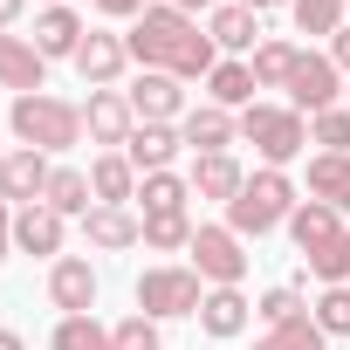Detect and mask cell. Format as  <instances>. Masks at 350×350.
Segmentation results:
<instances>
[{"instance_id":"cell-1","label":"cell","mask_w":350,"mask_h":350,"mask_svg":"<svg viewBox=\"0 0 350 350\" xmlns=\"http://www.w3.org/2000/svg\"><path fill=\"white\" fill-rule=\"evenodd\" d=\"M124 49H131V62H144V69H165V76H213L220 69V49H213V35H200V21L193 14H179V8H144L137 21H131V35H124Z\"/></svg>"},{"instance_id":"cell-2","label":"cell","mask_w":350,"mask_h":350,"mask_svg":"<svg viewBox=\"0 0 350 350\" xmlns=\"http://www.w3.org/2000/svg\"><path fill=\"white\" fill-rule=\"evenodd\" d=\"M8 124H14V137L28 144V151H76L83 144V103H62V96H14V110H8Z\"/></svg>"},{"instance_id":"cell-3","label":"cell","mask_w":350,"mask_h":350,"mask_svg":"<svg viewBox=\"0 0 350 350\" xmlns=\"http://www.w3.org/2000/svg\"><path fill=\"white\" fill-rule=\"evenodd\" d=\"M302 200H295V186H288V172H275V165H261L254 179L241 186V200L227 206V227L247 241H261V234H275V227H288V213H295Z\"/></svg>"},{"instance_id":"cell-4","label":"cell","mask_w":350,"mask_h":350,"mask_svg":"<svg viewBox=\"0 0 350 350\" xmlns=\"http://www.w3.org/2000/svg\"><path fill=\"white\" fill-rule=\"evenodd\" d=\"M241 137L261 151V165H288V158H302V144H309V117L302 110H282V103H247L241 110Z\"/></svg>"},{"instance_id":"cell-5","label":"cell","mask_w":350,"mask_h":350,"mask_svg":"<svg viewBox=\"0 0 350 350\" xmlns=\"http://www.w3.org/2000/svg\"><path fill=\"white\" fill-rule=\"evenodd\" d=\"M200 302H206L200 268H144V275H137V316H151V323H165V316H200Z\"/></svg>"},{"instance_id":"cell-6","label":"cell","mask_w":350,"mask_h":350,"mask_svg":"<svg viewBox=\"0 0 350 350\" xmlns=\"http://www.w3.org/2000/svg\"><path fill=\"white\" fill-rule=\"evenodd\" d=\"M186 254H193L200 282H213V288H241V275H247V254H241V234L234 227H200Z\"/></svg>"},{"instance_id":"cell-7","label":"cell","mask_w":350,"mask_h":350,"mask_svg":"<svg viewBox=\"0 0 350 350\" xmlns=\"http://www.w3.org/2000/svg\"><path fill=\"white\" fill-rule=\"evenodd\" d=\"M83 131H90L103 151H124V137L137 131L131 96H124V90H90V103H83Z\"/></svg>"},{"instance_id":"cell-8","label":"cell","mask_w":350,"mask_h":350,"mask_svg":"<svg viewBox=\"0 0 350 350\" xmlns=\"http://www.w3.org/2000/svg\"><path fill=\"white\" fill-rule=\"evenodd\" d=\"M336 76H343V69H336L329 55H309V49H302V62H295V76H288V110H309V117H316V110H336Z\"/></svg>"},{"instance_id":"cell-9","label":"cell","mask_w":350,"mask_h":350,"mask_svg":"<svg viewBox=\"0 0 350 350\" xmlns=\"http://www.w3.org/2000/svg\"><path fill=\"white\" fill-rule=\"evenodd\" d=\"M49 302H55L62 316H90V309H96V268H90L83 254H55V268H49Z\"/></svg>"},{"instance_id":"cell-10","label":"cell","mask_w":350,"mask_h":350,"mask_svg":"<svg viewBox=\"0 0 350 350\" xmlns=\"http://www.w3.org/2000/svg\"><path fill=\"white\" fill-rule=\"evenodd\" d=\"M124 96H131L137 124H172V117H186V90H179V76H165V69H144Z\"/></svg>"},{"instance_id":"cell-11","label":"cell","mask_w":350,"mask_h":350,"mask_svg":"<svg viewBox=\"0 0 350 350\" xmlns=\"http://www.w3.org/2000/svg\"><path fill=\"white\" fill-rule=\"evenodd\" d=\"M49 151H8V158H0V200H21V206H35L42 193H49Z\"/></svg>"},{"instance_id":"cell-12","label":"cell","mask_w":350,"mask_h":350,"mask_svg":"<svg viewBox=\"0 0 350 350\" xmlns=\"http://www.w3.org/2000/svg\"><path fill=\"white\" fill-rule=\"evenodd\" d=\"M42 76H49V55L21 35H0V90L14 96H42Z\"/></svg>"},{"instance_id":"cell-13","label":"cell","mask_w":350,"mask_h":350,"mask_svg":"<svg viewBox=\"0 0 350 350\" xmlns=\"http://www.w3.org/2000/svg\"><path fill=\"white\" fill-rule=\"evenodd\" d=\"M124 62H131V49H124V35H83V49H76V76L90 83V90H110L117 76H124Z\"/></svg>"},{"instance_id":"cell-14","label":"cell","mask_w":350,"mask_h":350,"mask_svg":"<svg viewBox=\"0 0 350 350\" xmlns=\"http://www.w3.org/2000/svg\"><path fill=\"white\" fill-rule=\"evenodd\" d=\"M179 137H186L200 158H213V151H227V144L241 137V117H234V110H220V103H200V110H186V117H179Z\"/></svg>"},{"instance_id":"cell-15","label":"cell","mask_w":350,"mask_h":350,"mask_svg":"<svg viewBox=\"0 0 350 350\" xmlns=\"http://www.w3.org/2000/svg\"><path fill=\"white\" fill-rule=\"evenodd\" d=\"M83 241L103 247V254H124V247L144 241V220H137L131 206H90V213H83Z\"/></svg>"},{"instance_id":"cell-16","label":"cell","mask_w":350,"mask_h":350,"mask_svg":"<svg viewBox=\"0 0 350 350\" xmlns=\"http://www.w3.org/2000/svg\"><path fill=\"white\" fill-rule=\"evenodd\" d=\"M90 193H96V206H131L137 200V165L124 151H96L90 158Z\"/></svg>"},{"instance_id":"cell-17","label":"cell","mask_w":350,"mask_h":350,"mask_svg":"<svg viewBox=\"0 0 350 350\" xmlns=\"http://www.w3.org/2000/svg\"><path fill=\"white\" fill-rule=\"evenodd\" d=\"M179 131H172V124H137L131 137H124V158L137 165V179H144V172H172V158H179Z\"/></svg>"},{"instance_id":"cell-18","label":"cell","mask_w":350,"mask_h":350,"mask_svg":"<svg viewBox=\"0 0 350 350\" xmlns=\"http://www.w3.org/2000/svg\"><path fill=\"white\" fill-rule=\"evenodd\" d=\"M288 241H295L302 254H323L329 241H343V213L323 206V200H302V206L288 213Z\"/></svg>"},{"instance_id":"cell-19","label":"cell","mask_w":350,"mask_h":350,"mask_svg":"<svg viewBox=\"0 0 350 350\" xmlns=\"http://www.w3.org/2000/svg\"><path fill=\"white\" fill-rule=\"evenodd\" d=\"M309 200L350 213V151H316L309 158Z\"/></svg>"},{"instance_id":"cell-20","label":"cell","mask_w":350,"mask_h":350,"mask_svg":"<svg viewBox=\"0 0 350 350\" xmlns=\"http://www.w3.org/2000/svg\"><path fill=\"white\" fill-rule=\"evenodd\" d=\"M206 35H213V49H261V14L247 8V0H234V8H213L206 14Z\"/></svg>"},{"instance_id":"cell-21","label":"cell","mask_w":350,"mask_h":350,"mask_svg":"<svg viewBox=\"0 0 350 350\" xmlns=\"http://www.w3.org/2000/svg\"><path fill=\"white\" fill-rule=\"evenodd\" d=\"M14 247H21V254H62V213L42 206V200L21 206V213H14Z\"/></svg>"},{"instance_id":"cell-22","label":"cell","mask_w":350,"mask_h":350,"mask_svg":"<svg viewBox=\"0 0 350 350\" xmlns=\"http://www.w3.org/2000/svg\"><path fill=\"white\" fill-rule=\"evenodd\" d=\"M241 186H247V172L234 165V151H213V158H200V165H193V193H200V200L234 206V200H241Z\"/></svg>"},{"instance_id":"cell-23","label":"cell","mask_w":350,"mask_h":350,"mask_svg":"<svg viewBox=\"0 0 350 350\" xmlns=\"http://www.w3.org/2000/svg\"><path fill=\"white\" fill-rule=\"evenodd\" d=\"M83 35H90V28H83L76 8H42V21H35V49H42V55H69V62H76Z\"/></svg>"},{"instance_id":"cell-24","label":"cell","mask_w":350,"mask_h":350,"mask_svg":"<svg viewBox=\"0 0 350 350\" xmlns=\"http://www.w3.org/2000/svg\"><path fill=\"white\" fill-rule=\"evenodd\" d=\"M200 329H206V336H241V329H247V295H241V288H206Z\"/></svg>"},{"instance_id":"cell-25","label":"cell","mask_w":350,"mask_h":350,"mask_svg":"<svg viewBox=\"0 0 350 350\" xmlns=\"http://www.w3.org/2000/svg\"><path fill=\"white\" fill-rule=\"evenodd\" d=\"M42 206H55L62 220H83V213H90V172H76V165H55V172H49V193H42Z\"/></svg>"},{"instance_id":"cell-26","label":"cell","mask_w":350,"mask_h":350,"mask_svg":"<svg viewBox=\"0 0 350 350\" xmlns=\"http://www.w3.org/2000/svg\"><path fill=\"white\" fill-rule=\"evenodd\" d=\"M137 200H144V213H186L193 179H179V172H144V179H137Z\"/></svg>"},{"instance_id":"cell-27","label":"cell","mask_w":350,"mask_h":350,"mask_svg":"<svg viewBox=\"0 0 350 350\" xmlns=\"http://www.w3.org/2000/svg\"><path fill=\"white\" fill-rule=\"evenodd\" d=\"M295 62H302V49H295V42H261L247 69H254V83H261V90H288Z\"/></svg>"},{"instance_id":"cell-28","label":"cell","mask_w":350,"mask_h":350,"mask_svg":"<svg viewBox=\"0 0 350 350\" xmlns=\"http://www.w3.org/2000/svg\"><path fill=\"white\" fill-rule=\"evenodd\" d=\"M206 90H213V103H220V110H247L261 83H254V69H247V62H220V69L206 76Z\"/></svg>"},{"instance_id":"cell-29","label":"cell","mask_w":350,"mask_h":350,"mask_svg":"<svg viewBox=\"0 0 350 350\" xmlns=\"http://www.w3.org/2000/svg\"><path fill=\"white\" fill-rule=\"evenodd\" d=\"M193 220L186 213H144V247H158V254H172V247H193Z\"/></svg>"},{"instance_id":"cell-30","label":"cell","mask_w":350,"mask_h":350,"mask_svg":"<svg viewBox=\"0 0 350 350\" xmlns=\"http://www.w3.org/2000/svg\"><path fill=\"white\" fill-rule=\"evenodd\" d=\"M49 343H55V350H110V329H103L96 316H62Z\"/></svg>"},{"instance_id":"cell-31","label":"cell","mask_w":350,"mask_h":350,"mask_svg":"<svg viewBox=\"0 0 350 350\" xmlns=\"http://www.w3.org/2000/svg\"><path fill=\"white\" fill-rule=\"evenodd\" d=\"M254 350H323V329H316V316H295V323H275Z\"/></svg>"},{"instance_id":"cell-32","label":"cell","mask_w":350,"mask_h":350,"mask_svg":"<svg viewBox=\"0 0 350 350\" xmlns=\"http://www.w3.org/2000/svg\"><path fill=\"white\" fill-rule=\"evenodd\" d=\"M288 8H295V28H302V35H336L350 0H288Z\"/></svg>"},{"instance_id":"cell-33","label":"cell","mask_w":350,"mask_h":350,"mask_svg":"<svg viewBox=\"0 0 350 350\" xmlns=\"http://www.w3.org/2000/svg\"><path fill=\"white\" fill-rule=\"evenodd\" d=\"M302 261H309V275H316L323 288H343V282H350V234H343V241H329L323 254H302Z\"/></svg>"},{"instance_id":"cell-34","label":"cell","mask_w":350,"mask_h":350,"mask_svg":"<svg viewBox=\"0 0 350 350\" xmlns=\"http://www.w3.org/2000/svg\"><path fill=\"white\" fill-rule=\"evenodd\" d=\"M254 316L275 329V323H295V316H309V309H302V288H295V282H282V288H268V295L254 302Z\"/></svg>"},{"instance_id":"cell-35","label":"cell","mask_w":350,"mask_h":350,"mask_svg":"<svg viewBox=\"0 0 350 350\" xmlns=\"http://www.w3.org/2000/svg\"><path fill=\"white\" fill-rule=\"evenodd\" d=\"M309 144L350 151V110H343V103H336V110H316V117H309Z\"/></svg>"},{"instance_id":"cell-36","label":"cell","mask_w":350,"mask_h":350,"mask_svg":"<svg viewBox=\"0 0 350 350\" xmlns=\"http://www.w3.org/2000/svg\"><path fill=\"white\" fill-rule=\"evenodd\" d=\"M316 329H323V336H350V282L316 295Z\"/></svg>"},{"instance_id":"cell-37","label":"cell","mask_w":350,"mask_h":350,"mask_svg":"<svg viewBox=\"0 0 350 350\" xmlns=\"http://www.w3.org/2000/svg\"><path fill=\"white\" fill-rule=\"evenodd\" d=\"M110 350H165V343H158V323L151 316H124L110 329Z\"/></svg>"},{"instance_id":"cell-38","label":"cell","mask_w":350,"mask_h":350,"mask_svg":"<svg viewBox=\"0 0 350 350\" xmlns=\"http://www.w3.org/2000/svg\"><path fill=\"white\" fill-rule=\"evenodd\" d=\"M96 14H110V21H137L144 14V0H90Z\"/></svg>"},{"instance_id":"cell-39","label":"cell","mask_w":350,"mask_h":350,"mask_svg":"<svg viewBox=\"0 0 350 350\" xmlns=\"http://www.w3.org/2000/svg\"><path fill=\"white\" fill-rule=\"evenodd\" d=\"M329 62H336V69H343V76H350V21H343V28H336V35H329Z\"/></svg>"},{"instance_id":"cell-40","label":"cell","mask_w":350,"mask_h":350,"mask_svg":"<svg viewBox=\"0 0 350 350\" xmlns=\"http://www.w3.org/2000/svg\"><path fill=\"white\" fill-rule=\"evenodd\" d=\"M8 247H14V213H8V200H0V261H8Z\"/></svg>"},{"instance_id":"cell-41","label":"cell","mask_w":350,"mask_h":350,"mask_svg":"<svg viewBox=\"0 0 350 350\" xmlns=\"http://www.w3.org/2000/svg\"><path fill=\"white\" fill-rule=\"evenodd\" d=\"M21 8H28V0H0V35H8V28L21 21Z\"/></svg>"},{"instance_id":"cell-42","label":"cell","mask_w":350,"mask_h":350,"mask_svg":"<svg viewBox=\"0 0 350 350\" xmlns=\"http://www.w3.org/2000/svg\"><path fill=\"white\" fill-rule=\"evenodd\" d=\"M165 8H179V14H193V8H213V0H165Z\"/></svg>"},{"instance_id":"cell-43","label":"cell","mask_w":350,"mask_h":350,"mask_svg":"<svg viewBox=\"0 0 350 350\" xmlns=\"http://www.w3.org/2000/svg\"><path fill=\"white\" fill-rule=\"evenodd\" d=\"M0 350H28V343H21V336H14V329H0Z\"/></svg>"},{"instance_id":"cell-44","label":"cell","mask_w":350,"mask_h":350,"mask_svg":"<svg viewBox=\"0 0 350 350\" xmlns=\"http://www.w3.org/2000/svg\"><path fill=\"white\" fill-rule=\"evenodd\" d=\"M247 8H254V14H261V8H282V0H247Z\"/></svg>"},{"instance_id":"cell-45","label":"cell","mask_w":350,"mask_h":350,"mask_svg":"<svg viewBox=\"0 0 350 350\" xmlns=\"http://www.w3.org/2000/svg\"><path fill=\"white\" fill-rule=\"evenodd\" d=\"M343 110H350V90H343Z\"/></svg>"},{"instance_id":"cell-46","label":"cell","mask_w":350,"mask_h":350,"mask_svg":"<svg viewBox=\"0 0 350 350\" xmlns=\"http://www.w3.org/2000/svg\"><path fill=\"white\" fill-rule=\"evenodd\" d=\"M49 8H62V0H49Z\"/></svg>"},{"instance_id":"cell-47","label":"cell","mask_w":350,"mask_h":350,"mask_svg":"<svg viewBox=\"0 0 350 350\" xmlns=\"http://www.w3.org/2000/svg\"><path fill=\"white\" fill-rule=\"evenodd\" d=\"M343 21H350V8H343Z\"/></svg>"}]
</instances>
